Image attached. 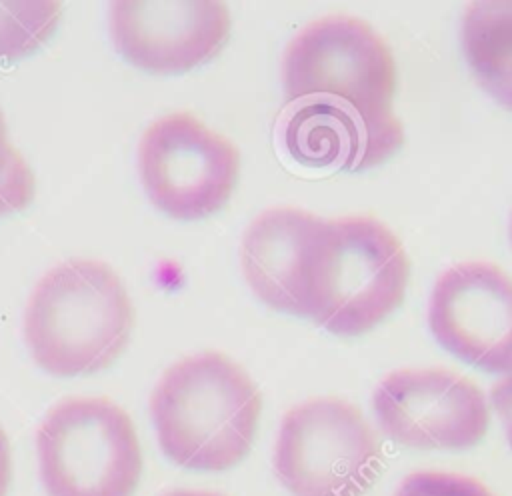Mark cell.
Returning a JSON list of instances; mask_svg holds the SVG:
<instances>
[{
  "mask_svg": "<svg viewBox=\"0 0 512 496\" xmlns=\"http://www.w3.org/2000/svg\"><path fill=\"white\" fill-rule=\"evenodd\" d=\"M60 20V4L52 0L0 2V58H20L36 50Z\"/></svg>",
  "mask_w": 512,
  "mask_h": 496,
  "instance_id": "5bb4252c",
  "label": "cell"
},
{
  "mask_svg": "<svg viewBox=\"0 0 512 496\" xmlns=\"http://www.w3.org/2000/svg\"><path fill=\"white\" fill-rule=\"evenodd\" d=\"M162 496H222L212 490H190V488H174L170 492H164Z\"/></svg>",
  "mask_w": 512,
  "mask_h": 496,
  "instance_id": "ffe728a7",
  "label": "cell"
},
{
  "mask_svg": "<svg viewBox=\"0 0 512 496\" xmlns=\"http://www.w3.org/2000/svg\"><path fill=\"white\" fill-rule=\"evenodd\" d=\"M462 50L478 84L512 110V0L470 4L462 20Z\"/></svg>",
  "mask_w": 512,
  "mask_h": 496,
  "instance_id": "4fadbf2b",
  "label": "cell"
},
{
  "mask_svg": "<svg viewBox=\"0 0 512 496\" xmlns=\"http://www.w3.org/2000/svg\"><path fill=\"white\" fill-rule=\"evenodd\" d=\"M286 104H316L350 114L374 130L404 136L392 110L396 62L380 34L352 16L306 24L286 46L282 64Z\"/></svg>",
  "mask_w": 512,
  "mask_h": 496,
  "instance_id": "277c9868",
  "label": "cell"
},
{
  "mask_svg": "<svg viewBox=\"0 0 512 496\" xmlns=\"http://www.w3.org/2000/svg\"><path fill=\"white\" fill-rule=\"evenodd\" d=\"M492 406L504 426L508 444L512 448V370L506 372L490 390Z\"/></svg>",
  "mask_w": 512,
  "mask_h": 496,
  "instance_id": "e0dca14e",
  "label": "cell"
},
{
  "mask_svg": "<svg viewBox=\"0 0 512 496\" xmlns=\"http://www.w3.org/2000/svg\"><path fill=\"white\" fill-rule=\"evenodd\" d=\"M108 26L124 60L174 74L214 58L228 42L232 18L216 0H120L110 6Z\"/></svg>",
  "mask_w": 512,
  "mask_h": 496,
  "instance_id": "30bf717a",
  "label": "cell"
},
{
  "mask_svg": "<svg viewBox=\"0 0 512 496\" xmlns=\"http://www.w3.org/2000/svg\"><path fill=\"white\" fill-rule=\"evenodd\" d=\"M272 464L292 496H362L382 470V446L360 408L318 396L284 414Z\"/></svg>",
  "mask_w": 512,
  "mask_h": 496,
  "instance_id": "8992f818",
  "label": "cell"
},
{
  "mask_svg": "<svg viewBox=\"0 0 512 496\" xmlns=\"http://www.w3.org/2000/svg\"><path fill=\"white\" fill-rule=\"evenodd\" d=\"M32 198H34V174L24 162V158H20L0 178V216L26 208Z\"/></svg>",
  "mask_w": 512,
  "mask_h": 496,
  "instance_id": "2e32d148",
  "label": "cell"
},
{
  "mask_svg": "<svg viewBox=\"0 0 512 496\" xmlns=\"http://www.w3.org/2000/svg\"><path fill=\"white\" fill-rule=\"evenodd\" d=\"M394 496H494L476 478L456 472L422 470L408 474Z\"/></svg>",
  "mask_w": 512,
  "mask_h": 496,
  "instance_id": "9a60e30c",
  "label": "cell"
},
{
  "mask_svg": "<svg viewBox=\"0 0 512 496\" xmlns=\"http://www.w3.org/2000/svg\"><path fill=\"white\" fill-rule=\"evenodd\" d=\"M408 276V256L380 220H322L306 258L302 316L338 336L364 334L400 306Z\"/></svg>",
  "mask_w": 512,
  "mask_h": 496,
  "instance_id": "3957f363",
  "label": "cell"
},
{
  "mask_svg": "<svg viewBox=\"0 0 512 496\" xmlns=\"http://www.w3.org/2000/svg\"><path fill=\"white\" fill-rule=\"evenodd\" d=\"M134 308L118 274L98 260H66L34 286L24 308L32 360L60 378L108 368L126 348Z\"/></svg>",
  "mask_w": 512,
  "mask_h": 496,
  "instance_id": "7a4b0ae2",
  "label": "cell"
},
{
  "mask_svg": "<svg viewBox=\"0 0 512 496\" xmlns=\"http://www.w3.org/2000/svg\"><path fill=\"white\" fill-rule=\"evenodd\" d=\"M42 488L48 496H134L142 448L132 418L104 396H70L36 430Z\"/></svg>",
  "mask_w": 512,
  "mask_h": 496,
  "instance_id": "5b68a950",
  "label": "cell"
},
{
  "mask_svg": "<svg viewBox=\"0 0 512 496\" xmlns=\"http://www.w3.org/2000/svg\"><path fill=\"white\" fill-rule=\"evenodd\" d=\"M20 152L10 144L8 140V128H6V120L4 114L0 110V178L20 160Z\"/></svg>",
  "mask_w": 512,
  "mask_h": 496,
  "instance_id": "ac0fdd59",
  "label": "cell"
},
{
  "mask_svg": "<svg viewBox=\"0 0 512 496\" xmlns=\"http://www.w3.org/2000/svg\"><path fill=\"white\" fill-rule=\"evenodd\" d=\"M428 326L442 348L486 372L512 370V278L490 262H462L438 276Z\"/></svg>",
  "mask_w": 512,
  "mask_h": 496,
  "instance_id": "9c48e42d",
  "label": "cell"
},
{
  "mask_svg": "<svg viewBox=\"0 0 512 496\" xmlns=\"http://www.w3.org/2000/svg\"><path fill=\"white\" fill-rule=\"evenodd\" d=\"M510 240H512V216H510Z\"/></svg>",
  "mask_w": 512,
  "mask_h": 496,
  "instance_id": "44dd1931",
  "label": "cell"
},
{
  "mask_svg": "<svg viewBox=\"0 0 512 496\" xmlns=\"http://www.w3.org/2000/svg\"><path fill=\"white\" fill-rule=\"evenodd\" d=\"M10 478H12V454H10V442L0 426V496L8 494L10 488Z\"/></svg>",
  "mask_w": 512,
  "mask_h": 496,
  "instance_id": "d6986e66",
  "label": "cell"
},
{
  "mask_svg": "<svg viewBox=\"0 0 512 496\" xmlns=\"http://www.w3.org/2000/svg\"><path fill=\"white\" fill-rule=\"evenodd\" d=\"M372 406L390 440L422 450L472 448L490 424L482 390L446 368L390 372L376 386Z\"/></svg>",
  "mask_w": 512,
  "mask_h": 496,
  "instance_id": "ba28073f",
  "label": "cell"
},
{
  "mask_svg": "<svg viewBox=\"0 0 512 496\" xmlns=\"http://www.w3.org/2000/svg\"><path fill=\"white\" fill-rule=\"evenodd\" d=\"M138 174L160 212L176 220H198L230 200L240 174V154L228 138L196 116L172 112L144 130Z\"/></svg>",
  "mask_w": 512,
  "mask_h": 496,
  "instance_id": "52a82bcc",
  "label": "cell"
},
{
  "mask_svg": "<svg viewBox=\"0 0 512 496\" xmlns=\"http://www.w3.org/2000/svg\"><path fill=\"white\" fill-rule=\"evenodd\" d=\"M322 220L300 208L276 206L246 228L240 246L242 272L268 308L302 316L306 258Z\"/></svg>",
  "mask_w": 512,
  "mask_h": 496,
  "instance_id": "8fae6325",
  "label": "cell"
},
{
  "mask_svg": "<svg viewBox=\"0 0 512 496\" xmlns=\"http://www.w3.org/2000/svg\"><path fill=\"white\" fill-rule=\"evenodd\" d=\"M260 412L262 396L246 370L212 350L168 366L150 396L162 454L198 472L240 464L254 444Z\"/></svg>",
  "mask_w": 512,
  "mask_h": 496,
  "instance_id": "6da1fadb",
  "label": "cell"
},
{
  "mask_svg": "<svg viewBox=\"0 0 512 496\" xmlns=\"http://www.w3.org/2000/svg\"><path fill=\"white\" fill-rule=\"evenodd\" d=\"M404 138L370 128L362 120L316 104H292L284 124L288 154L310 168L364 170L400 150Z\"/></svg>",
  "mask_w": 512,
  "mask_h": 496,
  "instance_id": "7c38bea8",
  "label": "cell"
}]
</instances>
